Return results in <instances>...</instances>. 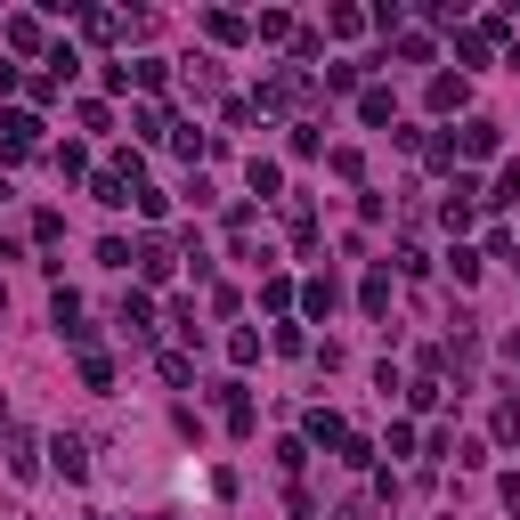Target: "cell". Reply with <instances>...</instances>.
<instances>
[{"mask_svg":"<svg viewBox=\"0 0 520 520\" xmlns=\"http://www.w3.org/2000/svg\"><path fill=\"white\" fill-rule=\"evenodd\" d=\"M114 317H122V334H155V301H147V293H122Z\"/></svg>","mask_w":520,"mask_h":520,"instance_id":"7c38bea8","label":"cell"},{"mask_svg":"<svg viewBox=\"0 0 520 520\" xmlns=\"http://www.w3.org/2000/svg\"><path fill=\"white\" fill-rule=\"evenodd\" d=\"M334 301H342V293H334V277H317V285H301V309H309V317H334Z\"/></svg>","mask_w":520,"mask_h":520,"instance_id":"e0dca14e","label":"cell"},{"mask_svg":"<svg viewBox=\"0 0 520 520\" xmlns=\"http://www.w3.org/2000/svg\"><path fill=\"white\" fill-rule=\"evenodd\" d=\"M252 106H260V114H301V106H317V74H309V65H277V74L260 82Z\"/></svg>","mask_w":520,"mask_h":520,"instance_id":"6da1fadb","label":"cell"},{"mask_svg":"<svg viewBox=\"0 0 520 520\" xmlns=\"http://www.w3.org/2000/svg\"><path fill=\"white\" fill-rule=\"evenodd\" d=\"M82 382H90V390H114V366H106L98 350H82Z\"/></svg>","mask_w":520,"mask_h":520,"instance_id":"83f0119b","label":"cell"},{"mask_svg":"<svg viewBox=\"0 0 520 520\" xmlns=\"http://www.w3.org/2000/svg\"><path fill=\"white\" fill-rule=\"evenodd\" d=\"M0 317H9V285H0Z\"/></svg>","mask_w":520,"mask_h":520,"instance_id":"d590c367","label":"cell"},{"mask_svg":"<svg viewBox=\"0 0 520 520\" xmlns=\"http://www.w3.org/2000/svg\"><path fill=\"white\" fill-rule=\"evenodd\" d=\"M455 57H464V65H488V25H464V33H455Z\"/></svg>","mask_w":520,"mask_h":520,"instance_id":"ac0fdd59","label":"cell"},{"mask_svg":"<svg viewBox=\"0 0 520 520\" xmlns=\"http://www.w3.org/2000/svg\"><path fill=\"white\" fill-rule=\"evenodd\" d=\"M9 195H17V187H9V171H0V204H9Z\"/></svg>","mask_w":520,"mask_h":520,"instance_id":"e575fe53","label":"cell"},{"mask_svg":"<svg viewBox=\"0 0 520 520\" xmlns=\"http://www.w3.org/2000/svg\"><path fill=\"white\" fill-rule=\"evenodd\" d=\"M358 82H366V65H350V57H342V65H325V90H358Z\"/></svg>","mask_w":520,"mask_h":520,"instance_id":"4316f807","label":"cell"},{"mask_svg":"<svg viewBox=\"0 0 520 520\" xmlns=\"http://www.w3.org/2000/svg\"><path fill=\"white\" fill-rule=\"evenodd\" d=\"M342 464H350V472H366V464H374V439H358V431H350V439H342Z\"/></svg>","mask_w":520,"mask_h":520,"instance_id":"f546056e","label":"cell"},{"mask_svg":"<svg viewBox=\"0 0 520 520\" xmlns=\"http://www.w3.org/2000/svg\"><path fill=\"white\" fill-rule=\"evenodd\" d=\"M0 90H17V65H9V57H0Z\"/></svg>","mask_w":520,"mask_h":520,"instance_id":"d6a6232c","label":"cell"},{"mask_svg":"<svg viewBox=\"0 0 520 520\" xmlns=\"http://www.w3.org/2000/svg\"><path fill=\"white\" fill-rule=\"evenodd\" d=\"M41 455H49V464H57L65 480H90V439H82V431H57Z\"/></svg>","mask_w":520,"mask_h":520,"instance_id":"3957f363","label":"cell"},{"mask_svg":"<svg viewBox=\"0 0 520 520\" xmlns=\"http://www.w3.org/2000/svg\"><path fill=\"white\" fill-rule=\"evenodd\" d=\"M504 358H512V366H520V334H512V342H504Z\"/></svg>","mask_w":520,"mask_h":520,"instance_id":"836d02e7","label":"cell"},{"mask_svg":"<svg viewBox=\"0 0 520 520\" xmlns=\"http://www.w3.org/2000/svg\"><path fill=\"white\" fill-rule=\"evenodd\" d=\"M163 82H171L163 57H139V65H130V90H163Z\"/></svg>","mask_w":520,"mask_h":520,"instance_id":"ffe728a7","label":"cell"},{"mask_svg":"<svg viewBox=\"0 0 520 520\" xmlns=\"http://www.w3.org/2000/svg\"><path fill=\"white\" fill-rule=\"evenodd\" d=\"M187 90L212 98V90H220V65H212V57H187Z\"/></svg>","mask_w":520,"mask_h":520,"instance_id":"d6986e66","label":"cell"},{"mask_svg":"<svg viewBox=\"0 0 520 520\" xmlns=\"http://www.w3.org/2000/svg\"><path fill=\"white\" fill-rule=\"evenodd\" d=\"M455 155H464V163H488V155H496V122H480V114H472L464 130H455Z\"/></svg>","mask_w":520,"mask_h":520,"instance_id":"52a82bcc","label":"cell"},{"mask_svg":"<svg viewBox=\"0 0 520 520\" xmlns=\"http://www.w3.org/2000/svg\"><path fill=\"white\" fill-rule=\"evenodd\" d=\"M163 382L187 390V382H195V358H187V350H163Z\"/></svg>","mask_w":520,"mask_h":520,"instance_id":"d4e9b609","label":"cell"},{"mask_svg":"<svg viewBox=\"0 0 520 520\" xmlns=\"http://www.w3.org/2000/svg\"><path fill=\"white\" fill-rule=\"evenodd\" d=\"M252 33H260V41H293V33H301V25H293V17H285V9H260V25H252Z\"/></svg>","mask_w":520,"mask_h":520,"instance_id":"603a6c76","label":"cell"},{"mask_svg":"<svg viewBox=\"0 0 520 520\" xmlns=\"http://www.w3.org/2000/svg\"><path fill=\"white\" fill-rule=\"evenodd\" d=\"M90 195H98L106 212H122V204H139V187H130L122 171H98V179H90Z\"/></svg>","mask_w":520,"mask_h":520,"instance_id":"9c48e42d","label":"cell"},{"mask_svg":"<svg viewBox=\"0 0 520 520\" xmlns=\"http://www.w3.org/2000/svg\"><path fill=\"white\" fill-rule=\"evenodd\" d=\"M33 147H41V114H0V155L25 163Z\"/></svg>","mask_w":520,"mask_h":520,"instance_id":"277c9868","label":"cell"},{"mask_svg":"<svg viewBox=\"0 0 520 520\" xmlns=\"http://www.w3.org/2000/svg\"><path fill=\"white\" fill-rule=\"evenodd\" d=\"M204 33H212V41H228V49H236V41H252V25H244L236 9H204Z\"/></svg>","mask_w":520,"mask_h":520,"instance_id":"4fadbf2b","label":"cell"},{"mask_svg":"<svg viewBox=\"0 0 520 520\" xmlns=\"http://www.w3.org/2000/svg\"><path fill=\"white\" fill-rule=\"evenodd\" d=\"M366 25H374V17H366V9H334V17H325V33H342V41H358V33H366Z\"/></svg>","mask_w":520,"mask_h":520,"instance_id":"cb8c5ba5","label":"cell"},{"mask_svg":"<svg viewBox=\"0 0 520 520\" xmlns=\"http://www.w3.org/2000/svg\"><path fill=\"white\" fill-rule=\"evenodd\" d=\"M301 439H309V447H342L350 431H342V415H325V407H317V415L301 423Z\"/></svg>","mask_w":520,"mask_h":520,"instance_id":"5bb4252c","label":"cell"},{"mask_svg":"<svg viewBox=\"0 0 520 520\" xmlns=\"http://www.w3.org/2000/svg\"><path fill=\"white\" fill-rule=\"evenodd\" d=\"M464 98H472L464 74H439V82H431V114H464Z\"/></svg>","mask_w":520,"mask_h":520,"instance_id":"30bf717a","label":"cell"},{"mask_svg":"<svg viewBox=\"0 0 520 520\" xmlns=\"http://www.w3.org/2000/svg\"><path fill=\"white\" fill-rule=\"evenodd\" d=\"M212 399L228 407V431H236V439H252V399H244V382H212Z\"/></svg>","mask_w":520,"mask_h":520,"instance_id":"ba28073f","label":"cell"},{"mask_svg":"<svg viewBox=\"0 0 520 520\" xmlns=\"http://www.w3.org/2000/svg\"><path fill=\"white\" fill-rule=\"evenodd\" d=\"M171 269H179V260H171V244H163V236H147V244H139V277H147V285H163Z\"/></svg>","mask_w":520,"mask_h":520,"instance_id":"8fae6325","label":"cell"},{"mask_svg":"<svg viewBox=\"0 0 520 520\" xmlns=\"http://www.w3.org/2000/svg\"><path fill=\"white\" fill-rule=\"evenodd\" d=\"M0 41H9L17 57H41V49H49V25H41V17H9V25H0Z\"/></svg>","mask_w":520,"mask_h":520,"instance_id":"8992f818","label":"cell"},{"mask_svg":"<svg viewBox=\"0 0 520 520\" xmlns=\"http://www.w3.org/2000/svg\"><path fill=\"white\" fill-rule=\"evenodd\" d=\"M0 447H9V472L17 480H41V439L25 423H0Z\"/></svg>","mask_w":520,"mask_h":520,"instance_id":"7a4b0ae2","label":"cell"},{"mask_svg":"<svg viewBox=\"0 0 520 520\" xmlns=\"http://www.w3.org/2000/svg\"><path fill=\"white\" fill-rule=\"evenodd\" d=\"M228 358H236V366H252V358H260V334H252V325H236V334H228Z\"/></svg>","mask_w":520,"mask_h":520,"instance_id":"484cf974","label":"cell"},{"mask_svg":"<svg viewBox=\"0 0 520 520\" xmlns=\"http://www.w3.org/2000/svg\"><path fill=\"white\" fill-rule=\"evenodd\" d=\"M358 309H366V317H390V269H374V277L358 285Z\"/></svg>","mask_w":520,"mask_h":520,"instance_id":"9a60e30c","label":"cell"},{"mask_svg":"<svg viewBox=\"0 0 520 520\" xmlns=\"http://www.w3.org/2000/svg\"><path fill=\"white\" fill-rule=\"evenodd\" d=\"M82 33H90V41H139V33H147V17H122V9H90V17H82Z\"/></svg>","mask_w":520,"mask_h":520,"instance_id":"5b68a950","label":"cell"},{"mask_svg":"<svg viewBox=\"0 0 520 520\" xmlns=\"http://www.w3.org/2000/svg\"><path fill=\"white\" fill-rule=\"evenodd\" d=\"M130 130H139V139H171V114H163V106H139V114H130Z\"/></svg>","mask_w":520,"mask_h":520,"instance_id":"44dd1931","label":"cell"},{"mask_svg":"<svg viewBox=\"0 0 520 520\" xmlns=\"http://www.w3.org/2000/svg\"><path fill=\"white\" fill-rule=\"evenodd\" d=\"M358 114L366 122H390V90H358Z\"/></svg>","mask_w":520,"mask_h":520,"instance_id":"4dcf8cb0","label":"cell"},{"mask_svg":"<svg viewBox=\"0 0 520 520\" xmlns=\"http://www.w3.org/2000/svg\"><path fill=\"white\" fill-rule=\"evenodd\" d=\"M496 496H504V504L520 512V472H504V480H496Z\"/></svg>","mask_w":520,"mask_h":520,"instance_id":"1f68e13d","label":"cell"},{"mask_svg":"<svg viewBox=\"0 0 520 520\" xmlns=\"http://www.w3.org/2000/svg\"><path fill=\"white\" fill-rule=\"evenodd\" d=\"M480 204H520V163H504V171H496V187L480 195Z\"/></svg>","mask_w":520,"mask_h":520,"instance_id":"7402d4cb","label":"cell"},{"mask_svg":"<svg viewBox=\"0 0 520 520\" xmlns=\"http://www.w3.org/2000/svg\"><path fill=\"white\" fill-rule=\"evenodd\" d=\"M147 520H171V512H147Z\"/></svg>","mask_w":520,"mask_h":520,"instance_id":"8d00e7d4","label":"cell"},{"mask_svg":"<svg viewBox=\"0 0 520 520\" xmlns=\"http://www.w3.org/2000/svg\"><path fill=\"white\" fill-rule=\"evenodd\" d=\"M244 179H252V195H260V204H269V195H277V187H285V171H277V163H269V155H252V171H244Z\"/></svg>","mask_w":520,"mask_h":520,"instance_id":"2e32d148","label":"cell"},{"mask_svg":"<svg viewBox=\"0 0 520 520\" xmlns=\"http://www.w3.org/2000/svg\"><path fill=\"white\" fill-rule=\"evenodd\" d=\"M488 431H496V439H504V447H512V439H520V399H504V407H496V423H488Z\"/></svg>","mask_w":520,"mask_h":520,"instance_id":"f1b7e54d","label":"cell"}]
</instances>
